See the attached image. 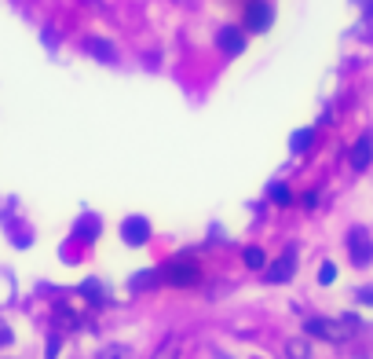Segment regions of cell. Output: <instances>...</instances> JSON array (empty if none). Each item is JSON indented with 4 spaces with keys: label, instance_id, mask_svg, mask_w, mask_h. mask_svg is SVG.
Masks as SVG:
<instances>
[{
    "label": "cell",
    "instance_id": "cell-1",
    "mask_svg": "<svg viewBox=\"0 0 373 359\" xmlns=\"http://www.w3.org/2000/svg\"><path fill=\"white\" fill-rule=\"evenodd\" d=\"M307 326V334L311 337H322V341H333V345H344V341L351 337V330H359V319H340V323H333V319H307L304 323Z\"/></svg>",
    "mask_w": 373,
    "mask_h": 359
},
{
    "label": "cell",
    "instance_id": "cell-2",
    "mask_svg": "<svg viewBox=\"0 0 373 359\" xmlns=\"http://www.w3.org/2000/svg\"><path fill=\"white\" fill-rule=\"evenodd\" d=\"M161 283L187 290V286H198L202 283V271H198V264H194L190 257H180V260H172L169 268H161Z\"/></svg>",
    "mask_w": 373,
    "mask_h": 359
},
{
    "label": "cell",
    "instance_id": "cell-3",
    "mask_svg": "<svg viewBox=\"0 0 373 359\" xmlns=\"http://www.w3.org/2000/svg\"><path fill=\"white\" fill-rule=\"evenodd\" d=\"M348 253H351L355 268L373 264V238H370L366 227H351V231H348Z\"/></svg>",
    "mask_w": 373,
    "mask_h": 359
},
{
    "label": "cell",
    "instance_id": "cell-4",
    "mask_svg": "<svg viewBox=\"0 0 373 359\" xmlns=\"http://www.w3.org/2000/svg\"><path fill=\"white\" fill-rule=\"evenodd\" d=\"M293 275H297V253H293V250H286L279 260L264 264V279H267V283H274V286H279V283H289Z\"/></svg>",
    "mask_w": 373,
    "mask_h": 359
},
{
    "label": "cell",
    "instance_id": "cell-5",
    "mask_svg": "<svg viewBox=\"0 0 373 359\" xmlns=\"http://www.w3.org/2000/svg\"><path fill=\"white\" fill-rule=\"evenodd\" d=\"M271 19H274V11H271L267 0H249L246 4V26L253 29V34H264V29L271 26Z\"/></svg>",
    "mask_w": 373,
    "mask_h": 359
},
{
    "label": "cell",
    "instance_id": "cell-6",
    "mask_svg": "<svg viewBox=\"0 0 373 359\" xmlns=\"http://www.w3.org/2000/svg\"><path fill=\"white\" fill-rule=\"evenodd\" d=\"M121 238L128 242V246H147V238H150V224L143 220V217H128L121 224Z\"/></svg>",
    "mask_w": 373,
    "mask_h": 359
},
{
    "label": "cell",
    "instance_id": "cell-7",
    "mask_svg": "<svg viewBox=\"0 0 373 359\" xmlns=\"http://www.w3.org/2000/svg\"><path fill=\"white\" fill-rule=\"evenodd\" d=\"M216 48H220L223 55H241V52H246V34L234 29V26H223L220 34H216Z\"/></svg>",
    "mask_w": 373,
    "mask_h": 359
},
{
    "label": "cell",
    "instance_id": "cell-8",
    "mask_svg": "<svg viewBox=\"0 0 373 359\" xmlns=\"http://www.w3.org/2000/svg\"><path fill=\"white\" fill-rule=\"evenodd\" d=\"M370 161H373V136H359L351 147V169L363 172V169H370Z\"/></svg>",
    "mask_w": 373,
    "mask_h": 359
},
{
    "label": "cell",
    "instance_id": "cell-9",
    "mask_svg": "<svg viewBox=\"0 0 373 359\" xmlns=\"http://www.w3.org/2000/svg\"><path fill=\"white\" fill-rule=\"evenodd\" d=\"M85 52L95 55L99 62H118V52H113V44L103 41V37H85Z\"/></svg>",
    "mask_w": 373,
    "mask_h": 359
},
{
    "label": "cell",
    "instance_id": "cell-10",
    "mask_svg": "<svg viewBox=\"0 0 373 359\" xmlns=\"http://www.w3.org/2000/svg\"><path fill=\"white\" fill-rule=\"evenodd\" d=\"M154 286H161V268L132 275V290H154Z\"/></svg>",
    "mask_w": 373,
    "mask_h": 359
},
{
    "label": "cell",
    "instance_id": "cell-11",
    "mask_svg": "<svg viewBox=\"0 0 373 359\" xmlns=\"http://www.w3.org/2000/svg\"><path fill=\"white\" fill-rule=\"evenodd\" d=\"M311 140H315V133H311V128H300V133H293V140H289V147H293V154H304L307 147H311Z\"/></svg>",
    "mask_w": 373,
    "mask_h": 359
},
{
    "label": "cell",
    "instance_id": "cell-12",
    "mask_svg": "<svg viewBox=\"0 0 373 359\" xmlns=\"http://www.w3.org/2000/svg\"><path fill=\"white\" fill-rule=\"evenodd\" d=\"M264 264H267L264 250H260V246H249V250H246V268H253V271H264Z\"/></svg>",
    "mask_w": 373,
    "mask_h": 359
},
{
    "label": "cell",
    "instance_id": "cell-13",
    "mask_svg": "<svg viewBox=\"0 0 373 359\" xmlns=\"http://www.w3.org/2000/svg\"><path fill=\"white\" fill-rule=\"evenodd\" d=\"M271 202L274 205H289L293 202V191H289L286 184H271Z\"/></svg>",
    "mask_w": 373,
    "mask_h": 359
},
{
    "label": "cell",
    "instance_id": "cell-14",
    "mask_svg": "<svg viewBox=\"0 0 373 359\" xmlns=\"http://www.w3.org/2000/svg\"><path fill=\"white\" fill-rule=\"evenodd\" d=\"M77 238H95V235H99V224H95V217H88V220H80V227H77V231H73Z\"/></svg>",
    "mask_w": 373,
    "mask_h": 359
},
{
    "label": "cell",
    "instance_id": "cell-15",
    "mask_svg": "<svg viewBox=\"0 0 373 359\" xmlns=\"http://www.w3.org/2000/svg\"><path fill=\"white\" fill-rule=\"evenodd\" d=\"M333 279H337V264H330V260H326V264L318 268V283H322V286H330Z\"/></svg>",
    "mask_w": 373,
    "mask_h": 359
},
{
    "label": "cell",
    "instance_id": "cell-16",
    "mask_svg": "<svg viewBox=\"0 0 373 359\" xmlns=\"http://www.w3.org/2000/svg\"><path fill=\"white\" fill-rule=\"evenodd\" d=\"M80 293H85V297H92V301H103V290H99V286H95L92 279H88L85 286H80Z\"/></svg>",
    "mask_w": 373,
    "mask_h": 359
},
{
    "label": "cell",
    "instance_id": "cell-17",
    "mask_svg": "<svg viewBox=\"0 0 373 359\" xmlns=\"http://www.w3.org/2000/svg\"><path fill=\"white\" fill-rule=\"evenodd\" d=\"M318 205V191H307L304 194V209H315Z\"/></svg>",
    "mask_w": 373,
    "mask_h": 359
},
{
    "label": "cell",
    "instance_id": "cell-18",
    "mask_svg": "<svg viewBox=\"0 0 373 359\" xmlns=\"http://www.w3.org/2000/svg\"><path fill=\"white\" fill-rule=\"evenodd\" d=\"M0 345H11V330H8L4 323H0Z\"/></svg>",
    "mask_w": 373,
    "mask_h": 359
},
{
    "label": "cell",
    "instance_id": "cell-19",
    "mask_svg": "<svg viewBox=\"0 0 373 359\" xmlns=\"http://www.w3.org/2000/svg\"><path fill=\"white\" fill-rule=\"evenodd\" d=\"M355 297H359L363 304H373V290H359V293H355Z\"/></svg>",
    "mask_w": 373,
    "mask_h": 359
}]
</instances>
